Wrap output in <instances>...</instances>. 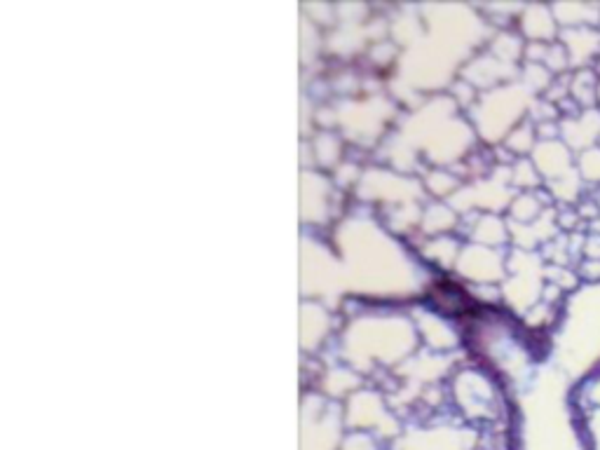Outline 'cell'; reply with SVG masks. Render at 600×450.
I'll return each instance as SVG.
<instances>
[{
  "mask_svg": "<svg viewBox=\"0 0 600 450\" xmlns=\"http://www.w3.org/2000/svg\"><path fill=\"white\" fill-rule=\"evenodd\" d=\"M589 401L593 406L600 408V378L589 383Z\"/></svg>",
  "mask_w": 600,
  "mask_h": 450,
  "instance_id": "cell-2",
  "label": "cell"
},
{
  "mask_svg": "<svg viewBox=\"0 0 600 450\" xmlns=\"http://www.w3.org/2000/svg\"><path fill=\"white\" fill-rule=\"evenodd\" d=\"M582 277L591 279V282H600V261H586L582 265Z\"/></svg>",
  "mask_w": 600,
  "mask_h": 450,
  "instance_id": "cell-1",
  "label": "cell"
}]
</instances>
